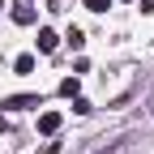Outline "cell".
I'll return each instance as SVG.
<instances>
[{"label": "cell", "instance_id": "6da1fadb", "mask_svg": "<svg viewBox=\"0 0 154 154\" xmlns=\"http://www.w3.org/2000/svg\"><path fill=\"white\" fill-rule=\"evenodd\" d=\"M34 17H38L34 0H17V5H13V22L17 26H34Z\"/></svg>", "mask_w": 154, "mask_h": 154}, {"label": "cell", "instance_id": "7a4b0ae2", "mask_svg": "<svg viewBox=\"0 0 154 154\" xmlns=\"http://www.w3.org/2000/svg\"><path fill=\"white\" fill-rule=\"evenodd\" d=\"M0 107H9V111H26V107H43V99H38V94H13V99H5Z\"/></svg>", "mask_w": 154, "mask_h": 154}, {"label": "cell", "instance_id": "3957f363", "mask_svg": "<svg viewBox=\"0 0 154 154\" xmlns=\"http://www.w3.org/2000/svg\"><path fill=\"white\" fill-rule=\"evenodd\" d=\"M60 111H43V116H38V133H43V137H51V133H60Z\"/></svg>", "mask_w": 154, "mask_h": 154}, {"label": "cell", "instance_id": "277c9868", "mask_svg": "<svg viewBox=\"0 0 154 154\" xmlns=\"http://www.w3.org/2000/svg\"><path fill=\"white\" fill-rule=\"evenodd\" d=\"M56 43H60V34H56V30H38V51H56Z\"/></svg>", "mask_w": 154, "mask_h": 154}, {"label": "cell", "instance_id": "5b68a950", "mask_svg": "<svg viewBox=\"0 0 154 154\" xmlns=\"http://www.w3.org/2000/svg\"><path fill=\"white\" fill-rule=\"evenodd\" d=\"M13 73H34V56H17V60H13Z\"/></svg>", "mask_w": 154, "mask_h": 154}, {"label": "cell", "instance_id": "8992f818", "mask_svg": "<svg viewBox=\"0 0 154 154\" xmlns=\"http://www.w3.org/2000/svg\"><path fill=\"white\" fill-rule=\"evenodd\" d=\"M77 90H82V82H77V73H73V77H64V82H60V94H64V99H73Z\"/></svg>", "mask_w": 154, "mask_h": 154}, {"label": "cell", "instance_id": "52a82bcc", "mask_svg": "<svg viewBox=\"0 0 154 154\" xmlns=\"http://www.w3.org/2000/svg\"><path fill=\"white\" fill-rule=\"evenodd\" d=\"M107 5H111V0H86V9H90V13H107Z\"/></svg>", "mask_w": 154, "mask_h": 154}, {"label": "cell", "instance_id": "ba28073f", "mask_svg": "<svg viewBox=\"0 0 154 154\" xmlns=\"http://www.w3.org/2000/svg\"><path fill=\"white\" fill-rule=\"evenodd\" d=\"M47 9H51V13H60V9H64V0H47Z\"/></svg>", "mask_w": 154, "mask_h": 154}, {"label": "cell", "instance_id": "9c48e42d", "mask_svg": "<svg viewBox=\"0 0 154 154\" xmlns=\"http://www.w3.org/2000/svg\"><path fill=\"white\" fill-rule=\"evenodd\" d=\"M0 9H5V0H0Z\"/></svg>", "mask_w": 154, "mask_h": 154}]
</instances>
